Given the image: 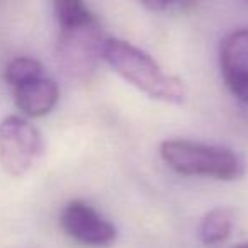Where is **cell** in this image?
I'll list each match as a JSON object with an SVG mask.
<instances>
[{"label":"cell","instance_id":"1","mask_svg":"<svg viewBox=\"0 0 248 248\" xmlns=\"http://www.w3.org/2000/svg\"><path fill=\"white\" fill-rule=\"evenodd\" d=\"M102 60L128 83L155 100L180 104L186 99V87L179 77L165 72L148 53L131 43L106 38Z\"/></svg>","mask_w":248,"mask_h":248},{"label":"cell","instance_id":"2","mask_svg":"<svg viewBox=\"0 0 248 248\" xmlns=\"http://www.w3.org/2000/svg\"><path fill=\"white\" fill-rule=\"evenodd\" d=\"M160 155L170 169L182 175L236 180L245 173L243 160L226 146L167 140L160 145Z\"/></svg>","mask_w":248,"mask_h":248},{"label":"cell","instance_id":"3","mask_svg":"<svg viewBox=\"0 0 248 248\" xmlns=\"http://www.w3.org/2000/svg\"><path fill=\"white\" fill-rule=\"evenodd\" d=\"M104 39L99 19L89 24L60 29L56 43L58 65L72 78L89 80L102 58Z\"/></svg>","mask_w":248,"mask_h":248},{"label":"cell","instance_id":"4","mask_svg":"<svg viewBox=\"0 0 248 248\" xmlns=\"http://www.w3.org/2000/svg\"><path fill=\"white\" fill-rule=\"evenodd\" d=\"M43 153V136L36 126L19 116L0 121V167L11 177H24Z\"/></svg>","mask_w":248,"mask_h":248},{"label":"cell","instance_id":"5","mask_svg":"<svg viewBox=\"0 0 248 248\" xmlns=\"http://www.w3.org/2000/svg\"><path fill=\"white\" fill-rule=\"evenodd\" d=\"M63 231L77 243L85 247L104 248L116 241L117 230L112 223L100 216L90 204L83 201H70L60 214Z\"/></svg>","mask_w":248,"mask_h":248},{"label":"cell","instance_id":"6","mask_svg":"<svg viewBox=\"0 0 248 248\" xmlns=\"http://www.w3.org/2000/svg\"><path fill=\"white\" fill-rule=\"evenodd\" d=\"M219 66L231 93L248 104V29L233 31L223 39Z\"/></svg>","mask_w":248,"mask_h":248},{"label":"cell","instance_id":"7","mask_svg":"<svg viewBox=\"0 0 248 248\" xmlns=\"http://www.w3.org/2000/svg\"><path fill=\"white\" fill-rule=\"evenodd\" d=\"M16 106L31 117H43L55 109L60 99V89L55 80L43 75L14 87Z\"/></svg>","mask_w":248,"mask_h":248},{"label":"cell","instance_id":"8","mask_svg":"<svg viewBox=\"0 0 248 248\" xmlns=\"http://www.w3.org/2000/svg\"><path fill=\"white\" fill-rule=\"evenodd\" d=\"M233 211L228 207H216L204 214L199 224V240L204 245L223 243L233 230Z\"/></svg>","mask_w":248,"mask_h":248},{"label":"cell","instance_id":"9","mask_svg":"<svg viewBox=\"0 0 248 248\" xmlns=\"http://www.w3.org/2000/svg\"><path fill=\"white\" fill-rule=\"evenodd\" d=\"M55 16L60 29L89 24L97 19L85 0H55Z\"/></svg>","mask_w":248,"mask_h":248},{"label":"cell","instance_id":"10","mask_svg":"<svg viewBox=\"0 0 248 248\" xmlns=\"http://www.w3.org/2000/svg\"><path fill=\"white\" fill-rule=\"evenodd\" d=\"M43 75H46L45 66L41 65V62H38L36 58H31V56H19V58H14L12 62H9V65L5 66V72H4L5 82H7L12 89Z\"/></svg>","mask_w":248,"mask_h":248},{"label":"cell","instance_id":"11","mask_svg":"<svg viewBox=\"0 0 248 248\" xmlns=\"http://www.w3.org/2000/svg\"><path fill=\"white\" fill-rule=\"evenodd\" d=\"M138 2L150 11H163L172 4L173 0H138Z\"/></svg>","mask_w":248,"mask_h":248},{"label":"cell","instance_id":"12","mask_svg":"<svg viewBox=\"0 0 248 248\" xmlns=\"http://www.w3.org/2000/svg\"><path fill=\"white\" fill-rule=\"evenodd\" d=\"M233 248H248V243H240V245H236V247H233Z\"/></svg>","mask_w":248,"mask_h":248}]
</instances>
